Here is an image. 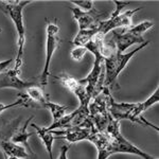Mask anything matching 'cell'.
Segmentation results:
<instances>
[{
	"label": "cell",
	"mask_w": 159,
	"mask_h": 159,
	"mask_svg": "<svg viewBox=\"0 0 159 159\" xmlns=\"http://www.w3.org/2000/svg\"><path fill=\"white\" fill-rule=\"evenodd\" d=\"M47 40H46V61L45 67L43 69V72L39 76V84L40 86L46 87L48 84V79L51 75L50 72V64L51 58L54 54L55 50L61 43V38L58 36L60 34V27L54 22H48L47 25Z\"/></svg>",
	"instance_id": "6"
},
{
	"label": "cell",
	"mask_w": 159,
	"mask_h": 159,
	"mask_svg": "<svg viewBox=\"0 0 159 159\" xmlns=\"http://www.w3.org/2000/svg\"><path fill=\"white\" fill-rule=\"evenodd\" d=\"M71 3H73L74 6H76V7H79L80 10H82V11L84 12H88L90 11V10L93 9V1L92 0H73V1H71Z\"/></svg>",
	"instance_id": "21"
},
{
	"label": "cell",
	"mask_w": 159,
	"mask_h": 159,
	"mask_svg": "<svg viewBox=\"0 0 159 159\" xmlns=\"http://www.w3.org/2000/svg\"><path fill=\"white\" fill-rule=\"evenodd\" d=\"M158 101H159V88L156 89L152 96H151L148 99L145 100L144 102H142V103H137V105H136V107L134 109V111H133L132 118H130V121L134 122V123H137V124L141 125V126L152 127V129H156L158 132L159 129L156 126V125H154L153 123L148 122V120L144 119V117L141 116V115H142L144 111H147V110L150 108L151 106H153L154 104L158 103Z\"/></svg>",
	"instance_id": "11"
},
{
	"label": "cell",
	"mask_w": 159,
	"mask_h": 159,
	"mask_svg": "<svg viewBox=\"0 0 159 159\" xmlns=\"http://www.w3.org/2000/svg\"><path fill=\"white\" fill-rule=\"evenodd\" d=\"M0 148L6 157H16L20 159H34L36 156H32L28 153L25 147L14 143L12 141L1 140L0 141Z\"/></svg>",
	"instance_id": "15"
},
{
	"label": "cell",
	"mask_w": 159,
	"mask_h": 159,
	"mask_svg": "<svg viewBox=\"0 0 159 159\" xmlns=\"http://www.w3.org/2000/svg\"><path fill=\"white\" fill-rule=\"evenodd\" d=\"M114 138V144H112V153H124V154H133V155H137L142 157L143 159H151L153 158L152 155L145 153L144 151L140 150L139 148H137L133 143H130L129 140L125 139L120 133L119 135H117Z\"/></svg>",
	"instance_id": "13"
},
{
	"label": "cell",
	"mask_w": 159,
	"mask_h": 159,
	"mask_svg": "<svg viewBox=\"0 0 159 159\" xmlns=\"http://www.w3.org/2000/svg\"><path fill=\"white\" fill-rule=\"evenodd\" d=\"M154 27L153 21H142L135 27L129 28L123 30L122 32H114L112 36V43L116 45L117 52L123 53L126 49L132 47L135 43H143L147 40L142 37V35Z\"/></svg>",
	"instance_id": "4"
},
{
	"label": "cell",
	"mask_w": 159,
	"mask_h": 159,
	"mask_svg": "<svg viewBox=\"0 0 159 159\" xmlns=\"http://www.w3.org/2000/svg\"><path fill=\"white\" fill-rule=\"evenodd\" d=\"M151 159H157V158H155V157H153V158H151Z\"/></svg>",
	"instance_id": "27"
},
{
	"label": "cell",
	"mask_w": 159,
	"mask_h": 159,
	"mask_svg": "<svg viewBox=\"0 0 159 159\" xmlns=\"http://www.w3.org/2000/svg\"><path fill=\"white\" fill-rule=\"evenodd\" d=\"M136 105L137 103H118L111 96L108 101V111L110 116L117 121L120 122L121 120H129L130 121Z\"/></svg>",
	"instance_id": "14"
},
{
	"label": "cell",
	"mask_w": 159,
	"mask_h": 159,
	"mask_svg": "<svg viewBox=\"0 0 159 159\" xmlns=\"http://www.w3.org/2000/svg\"><path fill=\"white\" fill-rule=\"evenodd\" d=\"M6 159H20V158H16V157H6Z\"/></svg>",
	"instance_id": "26"
},
{
	"label": "cell",
	"mask_w": 159,
	"mask_h": 159,
	"mask_svg": "<svg viewBox=\"0 0 159 159\" xmlns=\"http://www.w3.org/2000/svg\"><path fill=\"white\" fill-rule=\"evenodd\" d=\"M12 61H13L12 58H10V60L0 61V72H2V71H4L6 69H7V67L10 66V64L12 63Z\"/></svg>",
	"instance_id": "25"
},
{
	"label": "cell",
	"mask_w": 159,
	"mask_h": 159,
	"mask_svg": "<svg viewBox=\"0 0 159 159\" xmlns=\"http://www.w3.org/2000/svg\"><path fill=\"white\" fill-rule=\"evenodd\" d=\"M43 107L49 109L51 111V115L53 117V122L60 120L61 118H63L66 115V111H67V106H64V105H60V104H55L53 102H51L50 100L46 101L45 103L43 104Z\"/></svg>",
	"instance_id": "20"
},
{
	"label": "cell",
	"mask_w": 159,
	"mask_h": 159,
	"mask_svg": "<svg viewBox=\"0 0 159 159\" xmlns=\"http://www.w3.org/2000/svg\"><path fill=\"white\" fill-rule=\"evenodd\" d=\"M54 78L61 82V85H64L66 88L69 89L70 91H72L78 97V99L80 100V106L88 108V105L90 103L91 98L86 90L85 85L81 84L80 81L75 80L73 76L69 75L67 73H61L60 75H54Z\"/></svg>",
	"instance_id": "8"
},
{
	"label": "cell",
	"mask_w": 159,
	"mask_h": 159,
	"mask_svg": "<svg viewBox=\"0 0 159 159\" xmlns=\"http://www.w3.org/2000/svg\"><path fill=\"white\" fill-rule=\"evenodd\" d=\"M24 91V93H19L18 97L25 99L28 102V104H29V102H34V103H38L43 106V104L49 100L48 96H46L45 92L42 89V87L38 85L31 86L29 88L25 89Z\"/></svg>",
	"instance_id": "16"
},
{
	"label": "cell",
	"mask_w": 159,
	"mask_h": 159,
	"mask_svg": "<svg viewBox=\"0 0 159 159\" xmlns=\"http://www.w3.org/2000/svg\"><path fill=\"white\" fill-rule=\"evenodd\" d=\"M31 126L33 127L35 130H36V134L38 135V137L43 140V144L46 147V150L48 152V155H49V159H53V155H52V145H53V141H54L55 137L50 130H47L46 127H40L38 126L35 123H31Z\"/></svg>",
	"instance_id": "18"
},
{
	"label": "cell",
	"mask_w": 159,
	"mask_h": 159,
	"mask_svg": "<svg viewBox=\"0 0 159 159\" xmlns=\"http://www.w3.org/2000/svg\"><path fill=\"white\" fill-rule=\"evenodd\" d=\"M20 71L15 70L14 68L10 70H4L0 72V88H14L17 90L24 91L25 89L31 86L37 85L35 81H24L19 78Z\"/></svg>",
	"instance_id": "9"
},
{
	"label": "cell",
	"mask_w": 159,
	"mask_h": 159,
	"mask_svg": "<svg viewBox=\"0 0 159 159\" xmlns=\"http://www.w3.org/2000/svg\"><path fill=\"white\" fill-rule=\"evenodd\" d=\"M114 3L116 4V10L114 11V13L111 14L110 18L106 20H101L99 22V34L102 35L103 37L106 36V34L110 31L117 29V28H129L132 25L133 22V16L137 13L138 11H140L141 7L135 10H130V11H126L124 13H120L121 10L124 7L129 6L130 3V1H118L115 0Z\"/></svg>",
	"instance_id": "5"
},
{
	"label": "cell",
	"mask_w": 159,
	"mask_h": 159,
	"mask_svg": "<svg viewBox=\"0 0 159 159\" xmlns=\"http://www.w3.org/2000/svg\"><path fill=\"white\" fill-rule=\"evenodd\" d=\"M68 148H69V147H67V145H63L61 148L60 156H58L57 159H68V156H67Z\"/></svg>",
	"instance_id": "24"
},
{
	"label": "cell",
	"mask_w": 159,
	"mask_h": 159,
	"mask_svg": "<svg viewBox=\"0 0 159 159\" xmlns=\"http://www.w3.org/2000/svg\"><path fill=\"white\" fill-rule=\"evenodd\" d=\"M33 116H31L29 119L25 121V123L24 124V126L21 127L20 129L18 130H16V132L13 134L12 136V138H11V141L12 142H14V143H21L22 144V147H25V148H27V151H28V153L30 154V155H32V156H35L34 155V153L32 152V150H31V148H30V145H29V143H28V139L31 137V136L33 135V133H28L27 132V127H28V125L30 124V122L32 121V119H33Z\"/></svg>",
	"instance_id": "17"
},
{
	"label": "cell",
	"mask_w": 159,
	"mask_h": 159,
	"mask_svg": "<svg viewBox=\"0 0 159 159\" xmlns=\"http://www.w3.org/2000/svg\"><path fill=\"white\" fill-rule=\"evenodd\" d=\"M87 52H88V51H87L86 48H84V47H74L73 49L71 50L70 56L73 61H80L83 60L84 55H85Z\"/></svg>",
	"instance_id": "22"
},
{
	"label": "cell",
	"mask_w": 159,
	"mask_h": 159,
	"mask_svg": "<svg viewBox=\"0 0 159 159\" xmlns=\"http://www.w3.org/2000/svg\"><path fill=\"white\" fill-rule=\"evenodd\" d=\"M111 97L109 89L107 87H103L96 98L92 99L88 105L89 116H90L96 129L100 133H105L108 124L110 114L108 111V101Z\"/></svg>",
	"instance_id": "3"
},
{
	"label": "cell",
	"mask_w": 159,
	"mask_h": 159,
	"mask_svg": "<svg viewBox=\"0 0 159 159\" xmlns=\"http://www.w3.org/2000/svg\"><path fill=\"white\" fill-rule=\"evenodd\" d=\"M150 43L148 40L141 43L138 48H136L129 53H119L117 52L116 48H109L108 46H105L104 49V71H105V79H104V87L111 86L116 83L118 75L120 72L126 67L129 61L136 53L140 50L144 49Z\"/></svg>",
	"instance_id": "2"
},
{
	"label": "cell",
	"mask_w": 159,
	"mask_h": 159,
	"mask_svg": "<svg viewBox=\"0 0 159 159\" xmlns=\"http://www.w3.org/2000/svg\"><path fill=\"white\" fill-rule=\"evenodd\" d=\"M69 10L72 12V16L78 22L80 31L97 29L99 27V22L101 21V17L104 15V13L98 11L96 7L88 12L82 11L76 7H69Z\"/></svg>",
	"instance_id": "7"
},
{
	"label": "cell",
	"mask_w": 159,
	"mask_h": 159,
	"mask_svg": "<svg viewBox=\"0 0 159 159\" xmlns=\"http://www.w3.org/2000/svg\"><path fill=\"white\" fill-rule=\"evenodd\" d=\"M88 140L96 145L98 150V159H108V157L114 155L112 153L114 138L107 133H100L94 129Z\"/></svg>",
	"instance_id": "10"
},
{
	"label": "cell",
	"mask_w": 159,
	"mask_h": 159,
	"mask_svg": "<svg viewBox=\"0 0 159 159\" xmlns=\"http://www.w3.org/2000/svg\"><path fill=\"white\" fill-rule=\"evenodd\" d=\"M99 33L98 28L92 30H81L78 32L75 37L73 38L72 43L75 47H85L88 43H90L92 38Z\"/></svg>",
	"instance_id": "19"
},
{
	"label": "cell",
	"mask_w": 159,
	"mask_h": 159,
	"mask_svg": "<svg viewBox=\"0 0 159 159\" xmlns=\"http://www.w3.org/2000/svg\"><path fill=\"white\" fill-rule=\"evenodd\" d=\"M31 0H9V1H0V11L9 17L14 22V25L17 31V56L16 63H15L14 69L20 71L24 63V52H25V28L24 24V11L25 7L31 3Z\"/></svg>",
	"instance_id": "1"
},
{
	"label": "cell",
	"mask_w": 159,
	"mask_h": 159,
	"mask_svg": "<svg viewBox=\"0 0 159 159\" xmlns=\"http://www.w3.org/2000/svg\"><path fill=\"white\" fill-rule=\"evenodd\" d=\"M94 129H96V127L76 126L66 129H53L50 132L53 135H56L55 139H64L70 143H74L82 140H88Z\"/></svg>",
	"instance_id": "12"
},
{
	"label": "cell",
	"mask_w": 159,
	"mask_h": 159,
	"mask_svg": "<svg viewBox=\"0 0 159 159\" xmlns=\"http://www.w3.org/2000/svg\"><path fill=\"white\" fill-rule=\"evenodd\" d=\"M16 106H29V104H28V102L22 98H19L18 100H16V101L13 102L11 104H7V105L0 104V114H1L2 111H4V110H7L9 108H13V107H16Z\"/></svg>",
	"instance_id": "23"
}]
</instances>
